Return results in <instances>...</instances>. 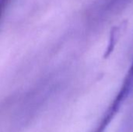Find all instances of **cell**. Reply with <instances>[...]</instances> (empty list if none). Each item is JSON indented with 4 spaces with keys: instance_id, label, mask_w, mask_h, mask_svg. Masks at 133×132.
I'll use <instances>...</instances> for the list:
<instances>
[{
    "instance_id": "obj_1",
    "label": "cell",
    "mask_w": 133,
    "mask_h": 132,
    "mask_svg": "<svg viewBox=\"0 0 133 132\" xmlns=\"http://www.w3.org/2000/svg\"><path fill=\"white\" fill-rule=\"evenodd\" d=\"M133 89V61L130 68L129 69V72L124 79L123 84L116 96L115 99L114 100V102L117 103L118 105L121 106L122 103L125 101V100L128 97L131 91Z\"/></svg>"
},
{
    "instance_id": "obj_3",
    "label": "cell",
    "mask_w": 133,
    "mask_h": 132,
    "mask_svg": "<svg viewBox=\"0 0 133 132\" xmlns=\"http://www.w3.org/2000/svg\"><path fill=\"white\" fill-rule=\"evenodd\" d=\"M7 2H8V0H0V16L2 15Z\"/></svg>"
},
{
    "instance_id": "obj_2",
    "label": "cell",
    "mask_w": 133,
    "mask_h": 132,
    "mask_svg": "<svg viewBox=\"0 0 133 132\" xmlns=\"http://www.w3.org/2000/svg\"><path fill=\"white\" fill-rule=\"evenodd\" d=\"M132 0H111L108 3V9L110 11H116L118 9H122Z\"/></svg>"
}]
</instances>
